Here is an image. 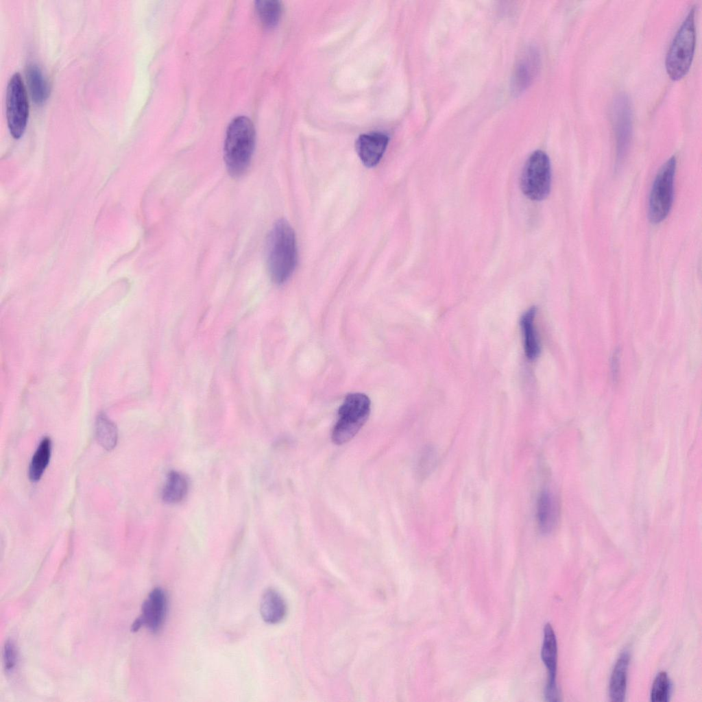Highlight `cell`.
I'll return each mask as SVG.
<instances>
[{
    "mask_svg": "<svg viewBox=\"0 0 702 702\" xmlns=\"http://www.w3.org/2000/svg\"><path fill=\"white\" fill-rule=\"evenodd\" d=\"M51 441L49 437L43 438L38 446L29 467V478L32 481H39L50 461Z\"/></svg>",
    "mask_w": 702,
    "mask_h": 702,
    "instance_id": "cell-18",
    "label": "cell"
},
{
    "mask_svg": "<svg viewBox=\"0 0 702 702\" xmlns=\"http://www.w3.org/2000/svg\"><path fill=\"white\" fill-rule=\"evenodd\" d=\"M389 143V137L382 132H370L360 135L356 141V151L367 167H375L382 158Z\"/></svg>",
    "mask_w": 702,
    "mask_h": 702,
    "instance_id": "cell-10",
    "label": "cell"
},
{
    "mask_svg": "<svg viewBox=\"0 0 702 702\" xmlns=\"http://www.w3.org/2000/svg\"><path fill=\"white\" fill-rule=\"evenodd\" d=\"M267 267L271 280L285 282L292 275L297 263V245L294 231L285 219L278 220L272 227L267 241Z\"/></svg>",
    "mask_w": 702,
    "mask_h": 702,
    "instance_id": "cell-1",
    "label": "cell"
},
{
    "mask_svg": "<svg viewBox=\"0 0 702 702\" xmlns=\"http://www.w3.org/2000/svg\"><path fill=\"white\" fill-rule=\"evenodd\" d=\"M370 409L371 402L365 394H348L339 407L332 432V441L341 445L351 440L367 420Z\"/></svg>",
    "mask_w": 702,
    "mask_h": 702,
    "instance_id": "cell-4",
    "label": "cell"
},
{
    "mask_svg": "<svg viewBox=\"0 0 702 702\" xmlns=\"http://www.w3.org/2000/svg\"><path fill=\"white\" fill-rule=\"evenodd\" d=\"M670 690L671 684L667 673L664 671L659 672L653 683L651 701L667 702L669 700Z\"/></svg>",
    "mask_w": 702,
    "mask_h": 702,
    "instance_id": "cell-21",
    "label": "cell"
},
{
    "mask_svg": "<svg viewBox=\"0 0 702 702\" xmlns=\"http://www.w3.org/2000/svg\"><path fill=\"white\" fill-rule=\"evenodd\" d=\"M559 505L555 496L549 491L542 492L537 500L536 518L539 530L543 534L550 533L559 520Z\"/></svg>",
    "mask_w": 702,
    "mask_h": 702,
    "instance_id": "cell-12",
    "label": "cell"
},
{
    "mask_svg": "<svg viewBox=\"0 0 702 702\" xmlns=\"http://www.w3.org/2000/svg\"><path fill=\"white\" fill-rule=\"evenodd\" d=\"M144 625V624H143V620H142L141 618V617H138V618H136V619L135 620V621H134V622H133V624L132 625V627H131V631H132V632H136V631H138V630H139V629H140V628H141V627H142V625Z\"/></svg>",
    "mask_w": 702,
    "mask_h": 702,
    "instance_id": "cell-23",
    "label": "cell"
},
{
    "mask_svg": "<svg viewBox=\"0 0 702 702\" xmlns=\"http://www.w3.org/2000/svg\"><path fill=\"white\" fill-rule=\"evenodd\" d=\"M5 106L10 132L14 138H19L27 123L29 104L25 86L19 73H14L8 81Z\"/></svg>",
    "mask_w": 702,
    "mask_h": 702,
    "instance_id": "cell-7",
    "label": "cell"
},
{
    "mask_svg": "<svg viewBox=\"0 0 702 702\" xmlns=\"http://www.w3.org/2000/svg\"><path fill=\"white\" fill-rule=\"evenodd\" d=\"M612 121L616 142L617 163L620 164L629 148L632 135V111L627 95H618L612 104Z\"/></svg>",
    "mask_w": 702,
    "mask_h": 702,
    "instance_id": "cell-8",
    "label": "cell"
},
{
    "mask_svg": "<svg viewBox=\"0 0 702 702\" xmlns=\"http://www.w3.org/2000/svg\"><path fill=\"white\" fill-rule=\"evenodd\" d=\"M542 659L548 672L545 697L548 701H558L559 692L556 683L557 665V644L555 631L547 623L544 629V640L541 651Z\"/></svg>",
    "mask_w": 702,
    "mask_h": 702,
    "instance_id": "cell-9",
    "label": "cell"
},
{
    "mask_svg": "<svg viewBox=\"0 0 702 702\" xmlns=\"http://www.w3.org/2000/svg\"><path fill=\"white\" fill-rule=\"evenodd\" d=\"M255 146V130L247 117L240 116L230 123L224 143V160L229 173L242 176L247 169Z\"/></svg>",
    "mask_w": 702,
    "mask_h": 702,
    "instance_id": "cell-2",
    "label": "cell"
},
{
    "mask_svg": "<svg viewBox=\"0 0 702 702\" xmlns=\"http://www.w3.org/2000/svg\"><path fill=\"white\" fill-rule=\"evenodd\" d=\"M188 489L186 476L180 472L171 471L168 474L162 489V499L167 503H178L186 496Z\"/></svg>",
    "mask_w": 702,
    "mask_h": 702,
    "instance_id": "cell-16",
    "label": "cell"
},
{
    "mask_svg": "<svg viewBox=\"0 0 702 702\" xmlns=\"http://www.w3.org/2000/svg\"><path fill=\"white\" fill-rule=\"evenodd\" d=\"M520 186L523 193L532 200H542L548 195L551 187V167L544 152L536 150L529 156L521 173Z\"/></svg>",
    "mask_w": 702,
    "mask_h": 702,
    "instance_id": "cell-6",
    "label": "cell"
},
{
    "mask_svg": "<svg viewBox=\"0 0 702 702\" xmlns=\"http://www.w3.org/2000/svg\"><path fill=\"white\" fill-rule=\"evenodd\" d=\"M676 166L675 157H670L661 167L654 180L649 200V218L653 223L664 221L672 208Z\"/></svg>",
    "mask_w": 702,
    "mask_h": 702,
    "instance_id": "cell-5",
    "label": "cell"
},
{
    "mask_svg": "<svg viewBox=\"0 0 702 702\" xmlns=\"http://www.w3.org/2000/svg\"><path fill=\"white\" fill-rule=\"evenodd\" d=\"M258 17L267 28L275 27L282 14L281 2L276 0H259L255 2Z\"/></svg>",
    "mask_w": 702,
    "mask_h": 702,
    "instance_id": "cell-20",
    "label": "cell"
},
{
    "mask_svg": "<svg viewBox=\"0 0 702 702\" xmlns=\"http://www.w3.org/2000/svg\"><path fill=\"white\" fill-rule=\"evenodd\" d=\"M25 75L32 100L37 104H43L48 97L49 86L40 69L36 64H29Z\"/></svg>",
    "mask_w": 702,
    "mask_h": 702,
    "instance_id": "cell-17",
    "label": "cell"
},
{
    "mask_svg": "<svg viewBox=\"0 0 702 702\" xmlns=\"http://www.w3.org/2000/svg\"><path fill=\"white\" fill-rule=\"evenodd\" d=\"M536 311L531 308L521 317L520 326L524 352L529 360L535 359L540 352V344L534 324Z\"/></svg>",
    "mask_w": 702,
    "mask_h": 702,
    "instance_id": "cell-15",
    "label": "cell"
},
{
    "mask_svg": "<svg viewBox=\"0 0 702 702\" xmlns=\"http://www.w3.org/2000/svg\"><path fill=\"white\" fill-rule=\"evenodd\" d=\"M3 656L5 670L8 673L12 672L17 662V651L15 644L12 640H8L5 643Z\"/></svg>",
    "mask_w": 702,
    "mask_h": 702,
    "instance_id": "cell-22",
    "label": "cell"
},
{
    "mask_svg": "<svg viewBox=\"0 0 702 702\" xmlns=\"http://www.w3.org/2000/svg\"><path fill=\"white\" fill-rule=\"evenodd\" d=\"M695 10L691 8L677 31L666 53L665 67L669 77L677 81L689 71L696 46Z\"/></svg>",
    "mask_w": 702,
    "mask_h": 702,
    "instance_id": "cell-3",
    "label": "cell"
},
{
    "mask_svg": "<svg viewBox=\"0 0 702 702\" xmlns=\"http://www.w3.org/2000/svg\"><path fill=\"white\" fill-rule=\"evenodd\" d=\"M262 618L267 623L280 622L287 613V606L282 596L276 590L269 589L263 594L260 604Z\"/></svg>",
    "mask_w": 702,
    "mask_h": 702,
    "instance_id": "cell-14",
    "label": "cell"
},
{
    "mask_svg": "<svg viewBox=\"0 0 702 702\" xmlns=\"http://www.w3.org/2000/svg\"><path fill=\"white\" fill-rule=\"evenodd\" d=\"M167 610V598L165 592L160 588L154 589L142 605L140 616L143 624L152 632L158 631L162 627Z\"/></svg>",
    "mask_w": 702,
    "mask_h": 702,
    "instance_id": "cell-11",
    "label": "cell"
},
{
    "mask_svg": "<svg viewBox=\"0 0 702 702\" xmlns=\"http://www.w3.org/2000/svg\"><path fill=\"white\" fill-rule=\"evenodd\" d=\"M95 437L106 450L113 449L117 443L118 431L115 424L104 414H99L95 422Z\"/></svg>",
    "mask_w": 702,
    "mask_h": 702,
    "instance_id": "cell-19",
    "label": "cell"
},
{
    "mask_svg": "<svg viewBox=\"0 0 702 702\" xmlns=\"http://www.w3.org/2000/svg\"><path fill=\"white\" fill-rule=\"evenodd\" d=\"M630 661L628 651H624L617 659L609 680V697L612 701H624L627 690V673Z\"/></svg>",
    "mask_w": 702,
    "mask_h": 702,
    "instance_id": "cell-13",
    "label": "cell"
}]
</instances>
